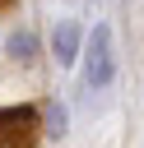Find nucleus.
Returning <instances> with one entry per match:
<instances>
[{"label":"nucleus","instance_id":"39448f33","mask_svg":"<svg viewBox=\"0 0 144 148\" xmlns=\"http://www.w3.org/2000/svg\"><path fill=\"white\" fill-rule=\"evenodd\" d=\"M65 106H51V116H46V125H51V134H65Z\"/></svg>","mask_w":144,"mask_h":148},{"label":"nucleus","instance_id":"7ed1b4c3","mask_svg":"<svg viewBox=\"0 0 144 148\" xmlns=\"http://www.w3.org/2000/svg\"><path fill=\"white\" fill-rule=\"evenodd\" d=\"M51 46H56V60H60V65H70V60L79 56V28H74L70 18H65V23L56 28V37H51Z\"/></svg>","mask_w":144,"mask_h":148},{"label":"nucleus","instance_id":"f257e3e1","mask_svg":"<svg viewBox=\"0 0 144 148\" xmlns=\"http://www.w3.org/2000/svg\"><path fill=\"white\" fill-rule=\"evenodd\" d=\"M116 79V56H111V28L98 23L93 37H88V69H84V83L88 88H107Z\"/></svg>","mask_w":144,"mask_h":148},{"label":"nucleus","instance_id":"f03ea898","mask_svg":"<svg viewBox=\"0 0 144 148\" xmlns=\"http://www.w3.org/2000/svg\"><path fill=\"white\" fill-rule=\"evenodd\" d=\"M42 120L33 106H9L0 111V148H37Z\"/></svg>","mask_w":144,"mask_h":148},{"label":"nucleus","instance_id":"20e7f679","mask_svg":"<svg viewBox=\"0 0 144 148\" xmlns=\"http://www.w3.org/2000/svg\"><path fill=\"white\" fill-rule=\"evenodd\" d=\"M9 56L33 60V56H37V37H33V32H14V37H9Z\"/></svg>","mask_w":144,"mask_h":148}]
</instances>
